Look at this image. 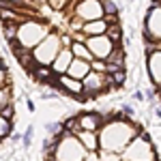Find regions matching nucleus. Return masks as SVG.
Segmentation results:
<instances>
[{
	"label": "nucleus",
	"instance_id": "nucleus-1",
	"mask_svg": "<svg viewBox=\"0 0 161 161\" xmlns=\"http://www.w3.org/2000/svg\"><path fill=\"white\" fill-rule=\"evenodd\" d=\"M144 129L137 123L123 118V116H116V118H108L103 127L97 131V142H99V150L101 153H114V155H120L131 140L137 137Z\"/></svg>",
	"mask_w": 161,
	"mask_h": 161
},
{
	"label": "nucleus",
	"instance_id": "nucleus-2",
	"mask_svg": "<svg viewBox=\"0 0 161 161\" xmlns=\"http://www.w3.org/2000/svg\"><path fill=\"white\" fill-rule=\"evenodd\" d=\"M52 32V24L50 22H41V19H28L24 24L17 26L15 32V43L22 50H35L43 39Z\"/></svg>",
	"mask_w": 161,
	"mask_h": 161
},
{
	"label": "nucleus",
	"instance_id": "nucleus-3",
	"mask_svg": "<svg viewBox=\"0 0 161 161\" xmlns=\"http://www.w3.org/2000/svg\"><path fill=\"white\" fill-rule=\"evenodd\" d=\"M120 161H157V150L150 142L148 133H140L131 140V144L120 153Z\"/></svg>",
	"mask_w": 161,
	"mask_h": 161
},
{
	"label": "nucleus",
	"instance_id": "nucleus-4",
	"mask_svg": "<svg viewBox=\"0 0 161 161\" xmlns=\"http://www.w3.org/2000/svg\"><path fill=\"white\" fill-rule=\"evenodd\" d=\"M60 50H62L60 35H58L56 30H52L50 35L43 39V41H41L30 54H32V60H35L37 67H39V64H41V67H47V64L54 62V58L58 56V52H60Z\"/></svg>",
	"mask_w": 161,
	"mask_h": 161
},
{
	"label": "nucleus",
	"instance_id": "nucleus-5",
	"mask_svg": "<svg viewBox=\"0 0 161 161\" xmlns=\"http://www.w3.org/2000/svg\"><path fill=\"white\" fill-rule=\"evenodd\" d=\"M142 30L146 43H161V2H153L148 7Z\"/></svg>",
	"mask_w": 161,
	"mask_h": 161
},
{
	"label": "nucleus",
	"instance_id": "nucleus-6",
	"mask_svg": "<svg viewBox=\"0 0 161 161\" xmlns=\"http://www.w3.org/2000/svg\"><path fill=\"white\" fill-rule=\"evenodd\" d=\"M82 88H84V97H97L108 92L112 86V80L108 73H97V71H90V73L82 80Z\"/></svg>",
	"mask_w": 161,
	"mask_h": 161
},
{
	"label": "nucleus",
	"instance_id": "nucleus-7",
	"mask_svg": "<svg viewBox=\"0 0 161 161\" xmlns=\"http://www.w3.org/2000/svg\"><path fill=\"white\" fill-rule=\"evenodd\" d=\"M69 9H73L80 24L103 19V9H101V2H97V0H84V2H77V4H71L69 2Z\"/></svg>",
	"mask_w": 161,
	"mask_h": 161
},
{
	"label": "nucleus",
	"instance_id": "nucleus-8",
	"mask_svg": "<svg viewBox=\"0 0 161 161\" xmlns=\"http://www.w3.org/2000/svg\"><path fill=\"white\" fill-rule=\"evenodd\" d=\"M84 45L88 47L92 60H101V62H105L112 56V52L118 47V45H114L105 35H101V37H88Z\"/></svg>",
	"mask_w": 161,
	"mask_h": 161
},
{
	"label": "nucleus",
	"instance_id": "nucleus-9",
	"mask_svg": "<svg viewBox=\"0 0 161 161\" xmlns=\"http://www.w3.org/2000/svg\"><path fill=\"white\" fill-rule=\"evenodd\" d=\"M108 118L99 114V112H84L80 116H75V125H77V131H90V133H97L103 123Z\"/></svg>",
	"mask_w": 161,
	"mask_h": 161
},
{
	"label": "nucleus",
	"instance_id": "nucleus-10",
	"mask_svg": "<svg viewBox=\"0 0 161 161\" xmlns=\"http://www.w3.org/2000/svg\"><path fill=\"white\" fill-rule=\"evenodd\" d=\"M71 60H73L71 50H69V47H62V50L58 52V56L54 58V62H52V69H50L52 73H54V77H60V75L67 73V69H69Z\"/></svg>",
	"mask_w": 161,
	"mask_h": 161
},
{
	"label": "nucleus",
	"instance_id": "nucleus-11",
	"mask_svg": "<svg viewBox=\"0 0 161 161\" xmlns=\"http://www.w3.org/2000/svg\"><path fill=\"white\" fill-rule=\"evenodd\" d=\"M58 80V88L64 90L67 95H71L75 99H84V88H82V82H77V80H71V77H67V75H60V77H56Z\"/></svg>",
	"mask_w": 161,
	"mask_h": 161
},
{
	"label": "nucleus",
	"instance_id": "nucleus-12",
	"mask_svg": "<svg viewBox=\"0 0 161 161\" xmlns=\"http://www.w3.org/2000/svg\"><path fill=\"white\" fill-rule=\"evenodd\" d=\"M148 75L155 86H159L161 90V52L155 50L148 54Z\"/></svg>",
	"mask_w": 161,
	"mask_h": 161
},
{
	"label": "nucleus",
	"instance_id": "nucleus-13",
	"mask_svg": "<svg viewBox=\"0 0 161 161\" xmlns=\"http://www.w3.org/2000/svg\"><path fill=\"white\" fill-rule=\"evenodd\" d=\"M88 73H90V62H84V60H77V58H73L64 75H67V77H71V80L82 82V80H84Z\"/></svg>",
	"mask_w": 161,
	"mask_h": 161
},
{
	"label": "nucleus",
	"instance_id": "nucleus-14",
	"mask_svg": "<svg viewBox=\"0 0 161 161\" xmlns=\"http://www.w3.org/2000/svg\"><path fill=\"white\" fill-rule=\"evenodd\" d=\"M75 137H77V142L82 144V148L86 150V153H97V150H99L97 133H90V131H77Z\"/></svg>",
	"mask_w": 161,
	"mask_h": 161
},
{
	"label": "nucleus",
	"instance_id": "nucleus-15",
	"mask_svg": "<svg viewBox=\"0 0 161 161\" xmlns=\"http://www.w3.org/2000/svg\"><path fill=\"white\" fill-rule=\"evenodd\" d=\"M105 30H108V24L103 19H95V22L82 24V35L84 37H101V35H105Z\"/></svg>",
	"mask_w": 161,
	"mask_h": 161
},
{
	"label": "nucleus",
	"instance_id": "nucleus-16",
	"mask_svg": "<svg viewBox=\"0 0 161 161\" xmlns=\"http://www.w3.org/2000/svg\"><path fill=\"white\" fill-rule=\"evenodd\" d=\"M69 50H71V56L77 58V60H84V62H92V56H90V52L84 43H80V41H71V45H69Z\"/></svg>",
	"mask_w": 161,
	"mask_h": 161
},
{
	"label": "nucleus",
	"instance_id": "nucleus-17",
	"mask_svg": "<svg viewBox=\"0 0 161 161\" xmlns=\"http://www.w3.org/2000/svg\"><path fill=\"white\" fill-rule=\"evenodd\" d=\"M9 105H13V88L7 84L4 88H0V112Z\"/></svg>",
	"mask_w": 161,
	"mask_h": 161
},
{
	"label": "nucleus",
	"instance_id": "nucleus-18",
	"mask_svg": "<svg viewBox=\"0 0 161 161\" xmlns=\"http://www.w3.org/2000/svg\"><path fill=\"white\" fill-rule=\"evenodd\" d=\"M11 129H13V123H11V120H7V118L0 114V142H2V137H9Z\"/></svg>",
	"mask_w": 161,
	"mask_h": 161
},
{
	"label": "nucleus",
	"instance_id": "nucleus-19",
	"mask_svg": "<svg viewBox=\"0 0 161 161\" xmlns=\"http://www.w3.org/2000/svg\"><path fill=\"white\" fill-rule=\"evenodd\" d=\"M32 136H35V127L30 125V127L26 129V133L22 136V144H24V148H30V146H32Z\"/></svg>",
	"mask_w": 161,
	"mask_h": 161
},
{
	"label": "nucleus",
	"instance_id": "nucleus-20",
	"mask_svg": "<svg viewBox=\"0 0 161 161\" xmlns=\"http://www.w3.org/2000/svg\"><path fill=\"white\" fill-rule=\"evenodd\" d=\"M7 80H9V71H7V64L0 58V88L7 86Z\"/></svg>",
	"mask_w": 161,
	"mask_h": 161
},
{
	"label": "nucleus",
	"instance_id": "nucleus-21",
	"mask_svg": "<svg viewBox=\"0 0 161 161\" xmlns=\"http://www.w3.org/2000/svg\"><path fill=\"white\" fill-rule=\"evenodd\" d=\"M84 161H99V155H97V153H86Z\"/></svg>",
	"mask_w": 161,
	"mask_h": 161
}]
</instances>
